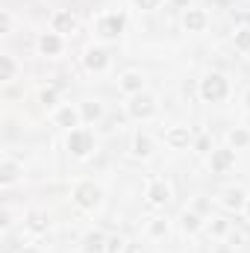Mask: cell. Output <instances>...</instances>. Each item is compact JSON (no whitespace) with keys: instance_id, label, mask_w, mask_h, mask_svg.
<instances>
[{"instance_id":"obj_1","label":"cell","mask_w":250,"mask_h":253,"mask_svg":"<svg viewBox=\"0 0 250 253\" xmlns=\"http://www.w3.org/2000/svg\"><path fill=\"white\" fill-rule=\"evenodd\" d=\"M227 94H230V80H227L224 74L212 71V74H206V77L200 80V97H203L206 103H221Z\"/></svg>"},{"instance_id":"obj_2","label":"cell","mask_w":250,"mask_h":253,"mask_svg":"<svg viewBox=\"0 0 250 253\" xmlns=\"http://www.w3.org/2000/svg\"><path fill=\"white\" fill-rule=\"evenodd\" d=\"M74 203L80 209H85V212H94L103 203V191H100V186H94V183H80L74 189Z\"/></svg>"},{"instance_id":"obj_3","label":"cell","mask_w":250,"mask_h":253,"mask_svg":"<svg viewBox=\"0 0 250 253\" xmlns=\"http://www.w3.org/2000/svg\"><path fill=\"white\" fill-rule=\"evenodd\" d=\"M156 97L153 94H135L129 103H126V112H129V118H135V121H150L153 115H156Z\"/></svg>"},{"instance_id":"obj_4","label":"cell","mask_w":250,"mask_h":253,"mask_svg":"<svg viewBox=\"0 0 250 253\" xmlns=\"http://www.w3.org/2000/svg\"><path fill=\"white\" fill-rule=\"evenodd\" d=\"M68 150L74 153V156H88L91 150H94V135L88 132V129H83V126H74L71 132H68Z\"/></svg>"},{"instance_id":"obj_5","label":"cell","mask_w":250,"mask_h":253,"mask_svg":"<svg viewBox=\"0 0 250 253\" xmlns=\"http://www.w3.org/2000/svg\"><path fill=\"white\" fill-rule=\"evenodd\" d=\"M233 165H236V150H233V147H218V150H212V156H209L212 174H227Z\"/></svg>"},{"instance_id":"obj_6","label":"cell","mask_w":250,"mask_h":253,"mask_svg":"<svg viewBox=\"0 0 250 253\" xmlns=\"http://www.w3.org/2000/svg\"><path fill=\"white\" fill-rule=\"evenodd\" d=\"M171 200V186L165 180H150L147 183V203L150 206H165Z\"/></svg>"},{"instance_id":"obj_7","label":"cell","mask_w":250,"mask_h":253,"mask_svg":"<svg viewBox=\"0 0 250 253\" xmlns=\"http://www.w3.org/2000/svg\"><path fill=\"white\" fill-rule=\"evenodd\" d=\"M118 88L129 94V97H135V94H141L144 91V74H138V71H126L124 77L118 80Z\"/></svg>"},{"instance_id":"obj_8","label":"cell","mask_w":250,"mask_h":253,"mask_svg":"<svg viewBox=\"0 0 250 253\" xmlns=\"http://www.w3.org/2000/svg\"><path fill=\"white\" fill-rule=\"evenodd\" d=\"M85 68L94 71V74H103V71L109 68L106 50H103V47H88V50H85Z\"/></svg>"},{"instance_id":"obj_9","label":"cell","mask_w":250,"mask_h":253,"mask_svg":"<svg viewBox=\"0 0 250 253\" xmlns=\"http://www.w3.org/2000/svg\"><path fill=\"white\" fill-rule=\"evenodd\" d=\"M97 33L100 36H118V33H124V18L121 15H103L100 21H97Z\"/></svg>"},{"instance_id":"obj_10","label":"cell","mask_w":250,"mask_h":253,"mask_svg":"<svg viewBox=\"0 0 250 253\" xmlns=\"http://www.w3.org/2000/svg\"><path fill=\"white\" fill-rule=\"evenodd\" d=\"M183 24H186L188 33H203V30H206V24H209V18H206V12H203V9H186Z\"/></svg>"},{"instance_id":"obj_11","label":"cell","mask_w":250,"mask_h":253,"mask_svg":"<svg viewBox=\"0 0 250 253\" xmlns=\"http://www.w3.org/2000/svg\"><path fill=\"white\" fill-rule=\"evenodd\" d=\"M39 47H42L44 56H59V53H62V39H59V33H44L42 42H39Z\"/></svg>"},{"instance_id":"obj_12","label":"cell","mask_w":250,"mask_h":253,"mask_svg":"<svg viewBox=\"0 0 250 253\" xmlns=\"http://www.w3.org/2000/svg\"><path fill=\"white\" fill-rule=\"evenodd\" d=\"M50 24H53V33H59V36H62V33H74V30H77V18H74L71 12H65V9L53 15V21H50Z\"/></svg>"},{"instance_id":"obj_13","label":"cell","mask_w":250,"mask_h":253,"mask_svg":"<svg viewBox=\"0 0 250 253\" xmlns=\"http://www.w3.org/2000/svg\"><path fill=\"white\" fill-rule=\"evenodd\" d=\"M188 126H171L168 129V135H165V141L174 147V150H183V147H188Z\"/></svg>"},{"instance_id":"obj_14","label":"cell","mask_w":250,"mask_h":253,"mask_svg":"<svg viewBox=\"0 0 250 253\" xmlns=\"http://www.w3.org/2000/svg\"><path fill=\"white\" fill-rule=\"evenodd\" d=\"M132 153L141 156V159H147V156L153 153V138H150L147 132H135V138H132Z\"/></svg>"},{"instance_id":"obj_15","label":"cell","mask_w":250,"mask_h":253,"mask_svg":"<svg viewBox=\"0 0 250 253\" xmlns=\"http://www.w3.org/2000/svg\"><path fill=\"white\" fill-rule=\"evenodd\" d=\"M227 209H236V212H242L245 206H248V200H245V191L242 189H227L224 191V200H221Z\"/></svg>"},{"instance_id":"obj_16","label":"cell","mask_w":250,"mask_h":253,"mask_svg":"<svg viewBox=\"0 0 250 253\" xmlns=\"http://www.w3.org/2000/svg\"><path fill=\"white\" fill-rule=\"evenodd\" d=\"M83 251L85 253H106V239L100 233H85L83 236Z\"/></svg>"},{"instance_id":"obj_17","label":"cell","mask_w":250,"mask_h":253,"mask_svg":"<svg viewBox=\"0 0 250 253\" xmlns=\"http://www.w3.org/2000/svg\"><path fill=\"white\" fill-rule=\"evenodd\" d=\"M56 124L74 129V126L80 124V112H77V109H71V106H62V109L56 112Z\"/></svg>"},{"instance_id":"obj_18","label":"cell","mask_w":250,"mask_h":253,"mask_svg":"<svg viewBox=\"0 0 250 253\" xmlns=\"http://www.w3.org/2000/svg\"><path fill=\"white\" fill-rule=\"evenodd\" d=\"M180 224H183V230H186V233H197V230L203 227V218H200L197 212H183Z\"/></svg>"},{"instance_id":"obj_19","label":"cell","mask_w":250,"mask_h":253,"mask_svg":"<svg viewBox=\"0 0 250 253\" xmlns=\"http://www.w3.org/2000/svg\"><path fill=\"white\" fill-rule=\"evenodd\" d=\"M248 144H250V132L248 129H233V132H230V147L242 150V147H248Z\"/></svg>"},{"instance_id":"obj_20","label":"cell","mask_w":250,"mask_h":253,"mask_svg":"<svg viewBox=\"0 0 250 253\" xmlns=\"http://www.w3.org/2000/svg\"><path fill=\"white\" fill-rule=\"evenodd\" d=\"M100 115H103V106L100 103H94V100H85L83 103V118L85 121H97Z\"/></svg>"},{"instance_id":"obj_21","label":"cell","mask_w":250,"mask_h":253,"mask_svg":"<svg viewBox=\"0 0 250 253\" xmlns=\"http://www.w3.org/2000/svg\"><path fill=\"white\" fill-rule=\"evenodd\" d=\"M236 47L245 50V53H250V27H242V30L236 33Z\"/></svg>"},{"instance_id":"obj_22","label":"cell","mask_w":250,"mask_h":253,"mask_svg":"<svg viewBox=\"0 0 250 253\" xmlns=\"http://www.w3.org/2000/svg\"><path fill=\"white\" fill-rule=\"evenodd\" d=\"M124 239H118V236H115V239H106V253H124Z\"/></svg>"},{"instance_id":"obj_23","label":"cell","mask_w":250,"mask_h":253,"mask_svg":"<svg viewBox=\"0 0 250 253\" xmlns=\"http://www.w3.org/2000/svg\"><path fill=\"white\" fill-rule=\"evenodd\" d=\"M150 236H168V224L159 221V218H153V224H150Z\"/></svg>"},{"instance_id":"obj_24","label":"cell","mask_w":250,"mask_h":253,"mask_svg":"<svg viewBox=\"0 0 250 253\" xmlns=\"http://www.w3.org/2000/svg\"><path fill=\"white\" fill-rule=\"evenodd\" d=\"M47 224H44V215L42 212H33L30 215V230H44Z\"/></svg>"},{"instance_id":"obj_25","label":"cell","mask_w":250,"mask_h":253,"mask_svg":"<svg viewBox=\"0 0 250 253\" xmlns=\"http://www.w3.org/2000/svg\"><path fill=\"white\" fill-rule=\"evenodd\" d=\"M209 147H212V141H209V135H200V138L194 141V150H197V153H209Z\"/></svg>"},{"instance_id":"obj_26","label":"cell","mask_w":250,"mask_h":253,"mask_svg":"<svg viewBox=\"0 0 250 253\" xmlns=\"http://www.w3.org/2000/svg\"><path fill=\"white\" fill-rule=\"evenodd\" d=\"M12 74H15V65L9 56H3V80H12Z\"/></svg>"},{"instance_id":"obj_27","label":"cell","mask_w":250,"mask_h":253,"mask_svg":"<svg viewBox=\"0 0 250 253\" xmlns=\"http://www.w3.org/2000/svg\"><path fill=\"white\" fill-rule=\"evenodd\" d=\"M209 230H212V233H215V236H224V233H227V230H230V224H227V221H215V224H212V227H209Z\"/></svg>"},{"instance_id":"obj_28","label":"cell","mask_w":250,"mask_h":253,"mask_svg":"<svg viewBox=\"0 0 250 253\" xmlns=\"http://www.w3.org/2000/svg\"><path fill=\"white\" fill-rule=\"evenodd\" d=\"M159 3H162V0H135V6H138V9H156Z\"/></svg>"},{"instance_id":"obj_29","label":"cell","mask_w":250,"mask_h":253,"mask_svg":"<svg viewBox=\"0 0 250 253\" xmlns=\"http://www.w3.org/2000/svg\"><path fill=\"white\" fill-rule=\"evenodd\" d=\"M3 174H6V177H3V183H12V180H15V168H12V165H6V168H3Z\"/></svg>"},{"instance_id":"obj_30","label":"cell","mask_w":250,"mask_h":253,"mask_svg":"<svg viewBox=\"0 0 250 253\" xmlns=\"http://www.w3.org/2000/svg\"><path fill=\"white\" fill-rule=\"evenodd\" d=\"M124 253H144V248H141V245H135V242H132V245H126V248H124Z\"/></svg>"},{"instance_id":"obj_31","label":"cell","mask_w":250,"mask_h":253,"mask_svg":"<svg viewBox=\"0 0 250 253\" xmlns=\"http://www.w3.org/2000/svg\"><path fill=\"white\" fill-rule=\"evenodd\" d=\"M42 100H44V103H53V100H56V91H42Z\"/></svg>"},{"instance_id":"obj_32","label":"cell","mask_w":250,"mask_h":253,"mask_svg":"<svg viewBox=\"0 0 250 253\" xmlns=\"http://www.w3.org/2000/svg\"><path fill=\"white\" fill-rule=\"evenodd\" d=\"M174 6H186L188 9V0H174Z\"/></svg>"},{"instance_id":"obj_33","label":"cell","mask_w":250,"mask_h":253,"mask_svg":"<svg viewBox=\"0 0 250 253\" xmlns=\"http://www.w3.org/2000/svg\"><path fill=\"white\" fill-rule=\"evenodd\" d=\"M245 106H248V109H250V91H248V94H245Z\"/></svg>"},{"instance_id":"obj_34","label":"cell","mask_w":250,"mask_h":253,"mask_svg":"<svg viewBox=\"0 0 250 253\" xmlns=\"http://www.w3.org/2000/svg\"><path fill=\"white\" fill-rule=\"evenodd\" d=\"M245 212H248V218H250V197H248V206H245Z\"/></svg>"},{"instance_id":"obj_35","label":"cell","mask_w":250,"mask_h":253,"mask_svg":"<svg viewBox=\"0 0 250 253\" xmlns=\"http://www.w3.org/2000/svg\"><path fill=\"white\" fill-rule=\"evenodd\" d=\"M27 253H36V251H27Z\"/></svg>"}]
</instances>
